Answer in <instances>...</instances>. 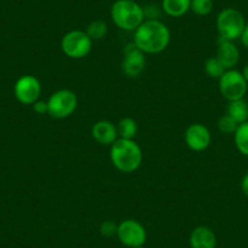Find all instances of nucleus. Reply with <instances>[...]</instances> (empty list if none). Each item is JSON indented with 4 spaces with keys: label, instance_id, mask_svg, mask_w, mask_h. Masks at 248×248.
I'll list each match as a JSON object with an SVG mask.
<instances>
[{
    "label": "nucleus",
    "instance_id": "nucleus-1",
    "mask_svg": "<svg viewBox=\"0 0 248 248\" xmlns=\"http://www.w3.org/2000/svg\"><path fill=\"white\" fill-rule=\"evenodd\" d=\"M133 43L144 54H159L170 43V31L159 20H145L134 31Z\"/></svg>",
    "mask_w": 248,
    "mask_h": 248
},
{
    "label": "nucleus",
    "instance_id": "nucleus-2",
    "mask_svg": "<svg viewBox=\"0 0 248 248\" xmlns=\"http://www.w3.org/2000/svg\"><path fill=\"white\" fill-rule=\"evenodd\" d=\"M109 158L114 168L122 173H134L141 166L144 155L141 147L135 140L118 138L111 145Z\"/></svg>",
    "mask_w": 248,
    "mask_h": 248
},
{
    "label": "nucleus",
    "instance_id": "nucleus-3",
    "mask_svg": "<svg viewBox=\"0 0 248 248\" xmlns=\"http://www.w3.org/2000/svg\"><path fill=\"white\" fill-rule=\"evenodd\" d=\"M111 18L119 30L134 32L145 21L144 8L134 0H116L111 6Z\"/></svg>",
    "mask_w": 248,
    "mask_h": 248
},
{
    "label": "nucleus",
    "instance_id": "nucleus-4",
    "mask_svg": "<svg viewBox=\"0 0 248 248\" xmlns=\"http://www.w3.org/2000/svg\"><path fill=\"white\" fill-rule=\"evenodd\" d=\"M216 26L219 38L235 42L242 35L246 27V20L238 10L233 8H226L217 16Z\"/></svg>",
    "mask_w": 248,
    "mask_h": 248
},
{
    "label": "nucleus",
    "instance_id": "nucleus-5",
    "mask_svg": "<svg viewBox=\"0 0 248 248\" xmlns=\"http://www.w3.org/2000/svg\"><path fill=\"white\" fill-rule=\"evenodd\" d=\"M78 106V97L70 89H60L52 93L47 100V114L52 118L63 119L75 113Z\"/></svg>",
    "mask_w": 248,
    "mask_h": 248
},
{
    "label": "nucleus",
    "instance_id": "nucleus-6",
    "mask_svg": "<svg viewBox=\"0 0 248 248\" xmlns=\"http://www.w3.org/2000/svg\"><path fill=\"white\" fill-rule=\"evenodd\" d=\"M62 52L70 59H84L93 49V40L84 31H71L61 39Z\"/></svg>",
    "mask_w": 248,
    "mask_h": 248
},
{
    "label": "nucleus",
    "instance_id": "nucleus-7",
    "mask_svg": "<svg viewBox=\"0 0 248 248\" xmlns=\"http://www.w3.org/2000/svg\"><path fill=\"white\" fill-rule=\"evenodd\" d=\"M219 92L228 101L243 99L247 93L248 83L242 72L237 70H228L219 78Z\"/></svg>",
    "mask_w": 248,
    "mask_h": 248
},
{
    "label": "nucleus",
    "instance_id": "nucleus-8",
    "mask_svg": "<svg viewBox=\"0 0 248 248\" xmlns=\"http://www.w3.org/2000/svg\"><path fill=\"white\" fill-rule=\"evenodd\" d=\"M117 237L122 245L129 248H138L145 245L147 238L146 229L134 219H125L118 224Z\"/></svg>",
    "mask_w": 248,
    "mask_h": 248
},
{
    "label": "nucleus",
    "instance_id": "nucleus-9",
    "mask_svg": "<svg viewBox=\"0 0 248 248\" xmlns=\"http://www.w3.org/2000/svg\"><path fill=\"white\" fill-rule=\"evenodd\" d=\"M14 94L18 102L23 105H33L39 100L42 94V85L34 76L26 75L18 78L14 87Z\"/></svg>",
    "mask_w": 248,
    "mask_h": 248
},
{
    "label": "nucleus",
    "instance_id": "nucleus-10",
    "mask_svg": "<svg viewBox=\"0 0 248 248\" xmlns=\"http://www.w3.org/2000/svg\"><path fill=\"white\" fill-rule=\"evenodd\" d=\"M146 66L145 54L135 46L134 43H129L124 47V56L122 60V71L127 77L138 78L144 72Z\"/></svg>",
    "mask_w": 248,
    "mask_h": 248
},
{
    "label": "nucleus",
    "instance_id": "nucleus-11",
    "mask_svg": "<svg viewBox=\"0 0 248 248\" xmlns=\"http://www.w3.org/2000/svg\"><path fill=\"white\" fill-rule=\"evenodd\" d=\"M185 142L187 147L192 151H204L211 145L212 134L206 125L201 123H194L186 129Z\"/></svg>",
    "mask_w": 248,
    "mask_h": 248
},
{
    "label": "nucleus",
    "instance_id": "nucleus-12",
    "mask_svg": "<svg viewBox=\"0 0 248 248\" xmlns=\"http://www.w3.org/2000/svg\"><path fill=\"white\" fill-rule=\"evenodd\" d=\"M216 57L220 61L226 71L232 70L240 61V51L233 42L218 38Z\"/></svg>",
    "mask_w": 248,
    "mask_h": 248
},
{
    "label": "nucleus",
    "instance_id": "nucleus-13",
    "mask_svg": "<svg viewBox=\"0 0 248 248\" xmlns=\"http://www.w3.org/2000/svg\"><path fill=\"white\" fill-rule=\"evenodd\" d=\"M92 135L101 145H112L118 139V133H117L116 124L112 122L102 119L96 122L92 128Z\"/></svg>",
    "mask_w": 248,
    "mask_h": 248
},
{
    "label": "nucleus",
    "instance_id": "nucleus-14",
    "mask_svg": "<svg viewBox=\"0 0 248 248\" xmlns=\"http://www.w3.org/2000/svg\"><path fill=\"white\" fill-rule=\"evenodd\" d=\"M189 243L191 248H217L216 233L208 226H197L190 233Z\"/></svg>",
    "mask_w": 248,
    "mask_h": 248
},
{
    "label": "nucleus",
    "instance_id": "nucleus-15",
    "mask_svg": "<svg viewBox=\"0 0 248 248\" xmlns=\"http://www.w3.org/2000/svg\"><path fill=\"white\" fill-rule=\"evenodd\" d=\"M191 0H162V10L170 17H181L190 11Z\"/></svg>",
    "mask_w": 248,
    "mask_h": 248
},
{
    "label": "nucleus",
    "instance_id": "nucleus-16",
    "mask_svg": "<svg viewBox=\"0 0 248 248\" xmlns=\"http://www.w3.org/2000/svg\"><path fill=\"white\" fill-rule=\"evenodd\" d=\"M226 114L235 119L238 124H242L248 121V102L245 99L229 101Z\"/></svg>",
    "mask_w": 248,
    "mask_h": 248
},
{
    "label": "nucleus",
    "instance_id": "nucleus-17",
    "mask_svg": "<svg viewBox=\"0 0 248 248\" xmlns=\"http://www.w3.org/2000/svg\"><path fill=\"white\" fill-rule=\"evenodd\" d=\"M117 127V133H118L119 139H128L134 140L138 134V123L132 117H124L118 122Z\"/></svg>",
    "mask_w": 248,
    "mask_h": 248
},
{
    "label": "nucleus",
    "instance_id": "nucleus-18",
    "mask_svg": "<svg viewBox=\"0 0 248 248\" xmlns=\"http://www.w3.org/2000/svg\"><path fill=\"white\" fill-rule=\"evenodd\" d=\"M233 140L238 152L248 157V121L238 125L237 130L233 134Z\"/></svg>",
    "mask_w": 248,
    "mask_h": 248
},
{
    "label": "nucleus",
    "instance_id": "nucleus-19",
    "mask_svg": "<svg viewBox=\"0 0 248 248\" xmlns=\"http://www.w3.org/2000/svg\"><path fill=\"white\" fill-rule=\"evenodd\" d=\"M107 25L105 21L101 20H96V21H93L88 25L87 27V34L89 35L90 39L94 42V40H101L102 38L106 37L107 34Z\"/></svg>",
    "mask_w": 248,
    "mask_h": 248
},
{
    "label": "nucleus",
    "instance_id": "nucleus-20",
    "mask_svg": "<svg viewBox=\"0 0 248 248\" xmlns=\"http://www.w3.org/2000/svg\"><path fill=\"white\" fill-rule=\"evenodd\" d=\"M204 71H206L208 77L214 78V79H219L226 70L224 68V66L221 65L220 61L217 57H209L206 61V63H204Z\"/></svg>",
    "mask_w": 248,
    "mask_h": 248
},
{
    "label": "nucleus",
    "instance_id": "nucleus-21",
    "mask_svg": "<svg viewBox=\"0 0 248 248\" xmlns=\"http://www.w3.org/2000/svg\"><path fill=\"white\" fill-rule=\"evenodd\" d=\"M190 10L197 16H208L213 10V0H191Z\"/></svg>",
    "mask_w": 248,
    "mask_h": 248
},
{
    "label": "nucleus",
    "instance_id": "nucleus-22",
    "mask_svg": "<svg viewBox=\"0 0 248 248\" xmlns=\"http://www.w3.org/2000/svg\"><path fill=\"white\" fill-rule=\"evenodd\" d=\"M238 125H240V124H238L235 119L231 118L229 114H224V116H221L218 121V129L219 132H221L223 134H235Z\"/></svg>",
    "mask_w": 248,
    "mask_h": 248
},
{
    "label": "nucleus",
    "instance_id": "nucleus-23",
    "mask_svg": "<svg viewBox=\"0 0 248 248\" xmlns=\"http://www.w3.org/2000/svg\"><path fill=\"white\" fill-rule=\"evenodd\" d=\"M117 230H118V225L111 220L104 221L100 225V233L104 237H113V236H117Z\"/></svg>",
    "mask_w": 248,
    "mask_h": 248
},
{
    "label": "nucleus",
    "instance_id": "nucleus-24",
    "mask_svg": "<svg viewBox=\"0 0 248 248\" xmlns=\"http://www.w3.org/2000/svg\"><path fill=\"white\" fill-rule=\"evenodd\" d=\"M34 112L38 114H46L47 113V101H43V100H38L32 105Z\"/></svg>",
    "mask_w": 248,
    "mask_h": 248
},
{
    "label": "nucleus",
    "instance_id": "nucleus-25",
    "mask_svg": "<svg viewBox=\"0 0 248 248\" xmlns=\"http://www.w3.org/2000/svg\"><path fill=\"white\" fill-rule=\"evenodd\" d=\"M241 42H242L243 46L246 47V49H248V23H246V27L245 30H243V33L242 35H241Z\"/></svg>",
    "mask_w": 248,
    "mask_h": 248
},
{
    "label": "nucleus",
    "instance_id": "nucleus-26",
    "mask_svg": "<svg viewBox=\"0 0 248 248\" xmlns=\"http://www.w3.org/2000/svg\"><path fill=\"white\" fill-rule=\"evenodd\" d=\"M241 189H242V192L248 197V173L243 176L242 183H241Z\"/></svg>",
    "mask_w": 248,
    "mask_h": 248
},
{
    "label": "nucleus",
    "instance_id": "nucleus-27",
    "mask_svg": "<svg viewBox=\"0 0 248 248\" xmlns=\"http://www.w3.org/2000/svg\"><path fill=\"white\" fill-rule=\"evenodd\" d=\"M242 75H243V77H245V79H246V82L248 83V63L247 65L245 66V67H243V71H242Z\"/></svg>",
    "mask_w": 248,
    "mask_h": 248
},
{
    "label": "nucleus",
    "instance_id": "nucleus-28",
    "mask_svg": "<svg viewBox=\"0 0 248 248\" xmlns=\"http://www.w3.org/2000/svg\"><path fill=\"white\" fill-rule=\"evenodd\" d=\"M138 248H145V247H144V246H141V247H138Z\"/></svg>",
    "mask_w": 248,
    "mask_h": 248
}]
</instances>
